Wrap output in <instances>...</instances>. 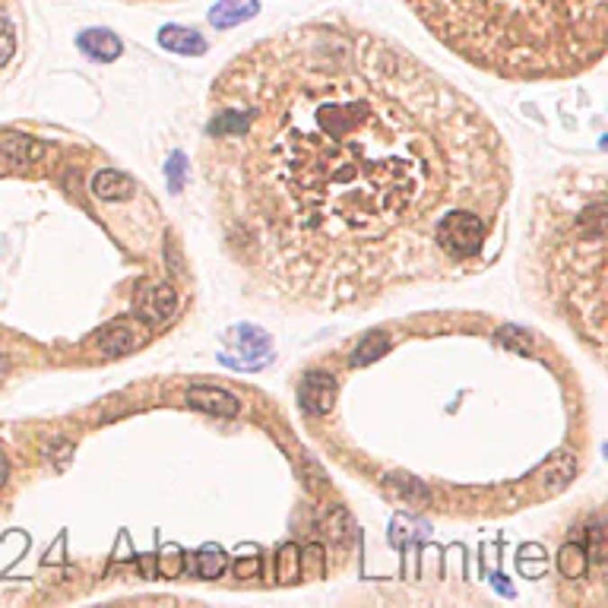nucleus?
<instances>
[{
  "label": "nucleus",
  "instance_id": "obj_14",
  "mask_svg": "<svg viewBox=\"0 0 608 608\" xmlns=\"http://www.w3.org/2000/svg\"><path fill=\"white\" fill-rule=\"evenodd\" d=\"M13 48H16L13 26H10V20H0V67L13 58Z\"/></svg>",
  "mask_w": 608,
  "mask_h": 608
},
{
  "label": "nucleus",
  "instance_id": "obj_1",
  "mask_svg": "<svg viewBox=\"0 0 608 608\" xmlns=\"http://www.w3.org/2000/svg\"><path fill=\"white\" fill-rule=\"evenodd\" d=\"M203 159L228 254L314 311L460 273L510 191L488 114L416 54L343 22L291 26L222 67Z\"/></svg>",
  "mask_w": 608,
  "mask_h": 608
},
{
  "label": "nucleus",
  "instance_id": "obj_12",
  "mask_svg": "<svg viewBox=\"0 0 608 608\" xmlns=\"http://www.w3.org/2000/svg\"><path fill=\"white\" fill-rule=\"evenodd\" d=\"M583 549L580 545H568V549L561 551V570L568 577H580L583 574V568H586V561H583Z\"/></svg>",
  "mask_w": 608,
  "mask_h": 608
},
{
  "label": "nucleus",
  "instance_id": "obj_16",
  "mask_svg": "<svg viewBox=\"0 0 608 608\" xmlns=\"http://www.w3.org/2000/svg\"><path fill=\"white\" fill-rule=\"evenodd\" d=\"M501 343H504V345H510V349H520L523 355H526V352H529V339L523 336V333L516 330V326H507V330L501 333Z\"/></svg>",
  "mask_w": 608,
  "mask_h": 608
},
{
  "label": "nucleus",
  "instance_id": "obj_2",
  "mask_svg": "<svg viewBox=\"0 0 608 608\" xmlns=\"http://www.w3.org/2000/svg\"><path fill=\"white\" fill-rule=\"evenodd\" d=\"M453 54L504 80L577 76L605 54L608 0H403Z\"/></svg>",
  "mask_w": 608,
  "mask_h": 608
},
{
  "label": "nucleus",
  "instance_id": "obj_4",
  "mask_svg": "<svg viewBox=\"0 0 608 608\" xmlns=\"http://www.w3.org/2000/svg\"><path fill=\"white\" fill-rule=\"evenodd\" d=\"M333 399H336V380H333L330 374L314 371V374L304 377V390H301L304 409L314 412V416H320V412H330Z\"/></svg>",
  "mask_w": 608,
  "mask_h": 608
},
{
  "label": "nucleus",
  "instance_id": "obj_7",
  "mask_svg": "<svg viewBox=\"0 0 608 608\" xmlns=\"http://www.w3.org/2000/svg\"><path fill=\"white\" fill-rule=\"evenodd\" d=\"M159 45L165 48V51L191 54V58H197V54L206 51V39L197 32V29H187V26H165L159 32Z\"/></svg>",
  "mask_w": 608,
  "mask_h": 608
},
{
  "label": "nucleus",
  "instance_id": "obj_13",
  "mask_svg": "<svg viewBox=\"0 0 608 608\" xmlns=\"http://www.w3.org/2000/svg\"><path fill=\"white\" fill-rule=\"evenodd\" d=\"M184 174H187V159L181 152H174L172 159H168V187H172V193H178L181 187H184Z\"/></svg>",
  "mask_w": 608,
  "mask_h": 608
},
{
  "label": "nucleus",
  "instance_id": "obj_15",
  "mask_svg": "<svg viewBox=\"0 0 608 608\" xmlns=\"http://www.w3.org/2000/svg\"><path fill=\"white\" fill-rule=\"evenodd\" d=\"M222 568H225V561H222V555H219L216 549H210L206 555L200 551V574H203V577H219V574H222Z\"/></svg>",
  "mask_w": 608,
  "mask_h": 608
},
{
  "label": "nucleus",
  "instance_id": "obj_8",
  "mask_svg": "<svg viewBox=\"0 0 608 608\" xmlns=\"http://www.w3.org/2000/svg\"><path fill=\"white\" fill-rule=\"evenodd\" d=\"M83 54H89L93 60H114L124 48H121V39L108 29H86V32L76 39Z\"/></svg>",
  "mask_w": 608,
  "mask_h": 608
},
{
  "label": "nucleus",
  "instance_id": "obj_9",
  "mask_svg": "<svg viewBox=\"0 0 608 608\" xmlns=\"http://www.w3.org/2000/svg\"><path fill=\"white\" fill-rule=\"evenodd\" d=\"M93 193L105 203H118V200H127L133 193V181L121 172H99L93 178Z\"/></svg>",
  "mask_w": 608,
  "mask_h": 608
},
{
  "label": "nucleus",
  "instance_id": "obj_11",
  "mask_svg": "<svg viewBox=\"0 0 608 608\" xmlns=\"http://www.w3.org/2000/svg\"><path fill=\"white\" fill-rule=\"evenodd\" d=\"M387 345H390V339H387L384 333H371V336H364L362 345H358V349L352 352V364H355V368H362V364H371L377 355H384Z\"/></svg>",
  "mask_w": 608,
  "mask_h": 608
},
{
  "label": "nucleus",
  "instance_id": "obj_10",
  "mask_svg": "<svg viewBox=\"0 0 608 608\" xmlns=\"http://www.w3.org/2000/svg\"><path fill=\"white\" fill-rule=\"evenodd\" d=\"M133 345H137L133 330H130V326H124V324L108 326L105 336H99V349L108 352V355H124V352H130Z\"/></svg>",
  "mask_w": 608,
  "mask_h": 608
},
{
  "label": "nucleus",
  "instance_id": "obj_5",
  "mask_svg": "<svg viewBox=\"0 0 608 608\" xmlns=\"http://www.w3.org/2000/svg\"><path fill=\"white\" fill-rule=\"evenodd\" d=\"M187 403L200 412H210V416H235L238 412V399L232 393L219 390V387H191Z\"/></svg>",
  "mask_w": 608,
  "mask_h": 608
},
{
  "label": "nucleus",
  "instance_id": "obj_6",
  "mask_svg": "<svg viewBox=\"0 0 608 608\" xmlns=\"http://www.w3.org/2000/svg\"><path fill=\"white\" fill-rule=\"evenodd\" d=\"M260 13V0H219L210 10V22L216 29H232L241 22L254 20Z\"/></svg>",
  "mask_w": 608,
  "mask_h": 608
},
{
  "label": "nucleus",
  "instance_id": "obj_17",
  "mask_svg": "<svg viewBox=\"0 0 608 608\" xmlns=\"http://www.w3.org/2000/svg\"><path fill=\"white\" fill-rule=\"evenodd\" d=\"M7 482V460H4V453H0V485Z\"/></svg>",
  "mask_w": 608,
  "mask_h": 608
},
{
  "label": "nucleus",
  "instance_id": "obj_3",
  "mask_svg": "<svg viewBox=\"0 0 608 608\" xmlns=\"http://www.w3.org/2000/svg\"><path fill=\"white\" fill-rule=\"evenodd\" d=\"M174 311H178V295H174L172 285H152V289L146 291L143 301H139V317H143V324H149V326L168 320Z\"/></svg>",
  "mask_w": 608,
  "mask_h": 608
},
{
  "label": "nucleus",
  "instance_id": "obj_18",
  "mask_svg": "<svg viewBox=\"0 0 608 608\" xmlns=\"http://www.w3.org/2000/svg\"><path fill=\"white\" fill-rule=\"evenodd\" d=\"M0 172H4V152H0Z\"/></svg>",
  "mask_w": 608,
  "mask_h": 608
},
{
  "label": "nucleus",
  "instance_id": "obj_19",
  "mask_svg": "<svg viewBox=\"0 0 608 608\" xmlns=\"http://www.w3.org/2000/svg\"><path fill=\"white\" fill-rule=\"evenodd\" d=\"M130 4H139V0H130Z\"/></svg>",
  "mask_w": 608,
  "mask_h": 608
}]
</instances>
